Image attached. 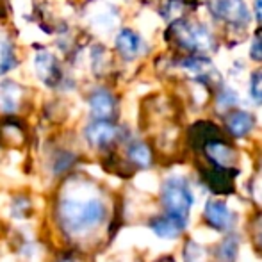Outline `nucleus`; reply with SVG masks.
<instances>
[{
	"mask_svg": "<svg viewBox=\"0 0 262 262\" xmlns=\"http://www.w3.org/2000/svg\"><path fill=\"white\" fill-rule=\"evenodd\" d=\"M107 209L97 194H80L75 184L68 194L61 196L57 205V220L70 235H80L93 230L105 220Z\"/></svg>",
	"mask_w": 262,
	"mask_h": 262,
	"instance_id": "1",
	"label": "nucleus"
},
{
	"mask_svg": "<svg viewBox=\"0 0 262 262\" xmlns=\"http://www.w3.org/2000/svg\"><path fill=\"white\" fill-rule=\"evenodd\" d=\"M169 38L180 49H186L189 52H202L207 54L214 50V38L210 31L200 21L184 20L179 18L169 27Z\"/></svg>",
	"mask_w": 262,
	"mask_h": 262,
	"instance_id": "2",
	"label": "nucleus"
},
{
	"mask_svg": "<svg viewBox=\"0 0 262 262\" xmlns=\"http://www.w3.org/2000/svg\"><path fill=\"white\" fill-rule=\"evenodd\" d=\"M161 200L166 209V214L186 223L191 212V205H193V194H191L189 186L182 177H169L166 180L162 186Z\"/></svg>",
	"mask_w": 262,
	"mask_h": 262,
	"instance_id": "3",
	"label": "nucleus"
},
{
	"mask_svg": "<svg viewBox=\"0 0 262 262\" xmlns=\"http://www.w3.org/2000/svg\"><path fill=\"white\" fill-rule=\"evenodd\" d=\"M210 14L216 20L234 27H246L250 24V13L245 0H209Z\"/></svg>",
	"mask_w": 262,
	"mask_h": 262,
	"instance_id": "4",
	"label": "nucleus"
},
{
	"mask_svg": "<svg viewBox=\"0 0 262 262\" xmlns=\"http://www.w3.org/2000/svg\"><path fill=\"white\" fill-rule=\"evenodd\" d=\"M34 70L38 79L50 88H55L62 79L61 64L50 50H38L34 54Z\"/></svg>",
	"mask_w": 262,
	"mask_h": 262,
	"instance_id": "5",
	"label": "nucleus"
},
{
	"mask_svg": "<svg viewBox=\"0 0 262 262\" xmlns=\"http://www.w3.org/2000/svg\"><path fill=\"white\" fill-rule=\"evenodd\" d=\"M84 136L93 148H107L118 139L120 130H118L116 125L111 123V120H95L93 123L86 127Z\"/></svg>",
	"mask_w": 262,
	"mask_h": 262,
	"instance_id": "6",
	"label": "nucleus"
},
{
	"mask_svg": "<svg viewBox=\"0 0 262 262\" xmlns=\"http://www.w3.org/2000/svg\"><path fill=\"white\" fill-rule=\"evenodd\" d=\"M88 104H90V113L95 120H113L116 114V98L109 90H104V88L95 90Z\"/></svg>",
	"mask_w": 262,
	"mask_h": 262,
	"instance_id": "7",
	"label": "nucleus"
},
{
	"mask_svg": "<svg viewBox=\"0 0 262 262\" xmlns=\"http://www.w3.org/2000/svg\"><path fill=\"white\" fill-rule=\"evenodd\" d=\"M116 50L120 55L127 61H134L145 50V43L143 38L132 29H121L116 36Z\"/></svg>",
	"mask_w": 262,
	"mask_h": 262,
	"instance_id": "8",
	"label": "nucleus"
},
{
	"mask_svg": "<svg viewBox=\"0 0 262 262\" xmlns=\"http://www.w3.org/2000/svg\"><path fill=\"white\" fill-rule=\"evenodd\" d=\"M204 216L205 221L216 230H228L234 225V214L223 200H209Z\"/></svg>",
	"mask_w": 262,
	"mask_h": 262,
	"instance_id": "9",
	"label": "nucleus"
},
{
	"mask_svg": "<svg viewBox=\"0 0 262 262\" xmlns=\"http://www.w3.org/2000/svg\"><path fill=\"white\" fill-rule=\"evenodd\" d=\"M205 156L210 159L214 166L217 168H232L235 164V152L234 148L227 145L225 141L217 139H209L205 141Z\"/></svg>",
	"mask_w": 262,
	"mask_h": 262,
	"instance_id": "10",
	"label": "nucleus"
},
{
	"mask_svg": "<svg viewBox=\"0 0 262 262\" xmlns=\"http://www.w3.org/2000/svg\"><path fill=\"white\" fill-rule=\"evenodd\" d=\"M234 175L235 171H232V168H217V166H214L212 171H209L205 175V182L209 184V187L214 193L227 194L234 189V180H232Z\"/></svg>",
	"mask_w": 262,
	"mask_h": 262,
	"instance_id": "11",
	"label": "nucleus"
},
{
	"mask_svg": "<svg viewBox=\"0 0 262 262\" xmlns=\"http://www.w3.org/2000/svg\"><path fill=\"white\" fill-rule=\"evenodd\" d=\"M24 90L13 80H6L0 84V109L6 113H16L21 104Z\"/></svg>",
	"mask_w": 262,
	"mask_h": 262,
	"instance_id": "12",
	"label": "nucleus"
},
{
	"mask_svg": "<svg viewBox=\"0 0 262 262\" xmlns=\"http://www.w3.org/2000/svg\"><path fill=\"white\" fill-rule=\"evenodd\" d=\"M184 227H186V223H182V221L177 220V217L169 216V214H166L164 217H156V220H152V223H150V228L156 232V235H159V237H162V239L177 237V235L184 230Z\"/></svg>",
	"mask_w": 262,
	"mask_h": 262,
	"instance_id": "13",
	"label": "nucleus"
},
{
	"mask_svg": "<svg viewBox=\"0 0 262 262\" xmlns=\"http://www.w3.org/2000/svg\"><path fill=\"white\" fill-rule=\"evenodd\" d=\"M227 127L232 136L243 138V136H246L253 128V116L250 113H245V111L230 113L227 118Z\"/></svg>",
	"mask_w": 262,
	"mask_h": 262,
	"instance_id": "14",
	"label": "nucleus"
},
{
	"mask_svg": "<svg viewBox=\"0 0 262 262\" xmlns=\"http://www.w3.org/2000/svg\"><path fill=\"white\" fill-rule=\"evenodd\" d=\"M16 66V52L11 38L4 32H0V77Z\"/></svg>",
	"mask_w": 262,
	"mask_h": 262,
	"instance_id": "15",
	"label": "nucleus"
},
{
	"mask_svg": "<svg viewBox=\"0 0 262 262\" xmlns=\"http://www.w3.org/2000/svg\"><path fill=\"white\" fill-rule=\"evenodd\" d=\"M127 156L130 159V162H134L139 168H148V166L152 164V152H150L148 146L141 141L132 143L127 150Z\"/></svg>",
	"mask_w": 262,
	"mask_h": 262,
	"instance_id": "16",
	"label": "nucleus"
},
{
	"mask_svg": "<svg viewBox=\"0 0 262 262\" xmlns=\"http://www.w3.org/2000/svg\"><path fill=\"white\" fill-rule=\"evenodd\" d=\"M0 136H2L4 143H6L7 146H21L24 138H25L24 128L18 123H14V121H7L6 125H2V127H0Z\"/></svg>",
	"mask_w": 262,
	"mask_h": 262,
	"instance_id": "17",
	"label": "nucleus"
},
{
	"mask_svg": "<svg viewBox=\"0 0 262 262\" xmlns=\"http://www.w3.org/2000/svg\"><path fill=\"white\" fill-rule=\"evenodd\" d=\"M250 95H252L253 102L262 104V70L252 73L250 77Z\"/></svg>",
	"mask_w": 262,
	"mask_h": 262,
	"instance_id": "18",
	"label": "nucleus"
},
{
	"mask_svg": "<svg viewBox=\"0 0 262 262\" xmlns=\"http://www.w3.org/2000/svg\"><path fill=\"white\" fill-rule=\"evenodd\" d=\"M186 262H207L205 250L194 245V243H189L186 248Z\"/></svg>",
	"mask_w": 262,
	"mask_h": 262,
	"instance_id": "19",
	"label": "nucleus"
},
{
	"mask_svg": "<svg viewBox=\"0 0 262 262\" xmlns=\"http://www.w3.org/2000/svg\"><path fill=\"white\" fill-rule=\"evenodd\" d=\"M73 161H75V156L70 152H62L61 156H57L54 159V171L55 173H61V171H66V169L70 168V166L73 164Z\"/></svg>",
	"mask_w": 262,
	"mask_h": 262,
	"instance_id": "20",
	"label": "nucleus"
},
{
	"mask_svg": "<svg viewBox=\"0 0 262 262\" xmlns=\"http://www.w3.org/2000/svg\"><path fill=\"white\" fill-rule=\"evenodd\" d=\"M217 104H220V107H232L237 104V93H235L232 88H225V90H221L220 97H217Z\"/></svg>",
	"mask_w": 262,
	"mask_h": 262,
	"instance_id": "21",
	"label": "nucleus"
},
{
	"mask_svg": "<svg viewBox=\"0 0 262 262\" xmlns=\"http://www.w3.org/2000/svg\"><path fill=\"white\" fill-rule=\"evenodd\" d=\"M250 57L257 62H262V32L253 38L252 47H250Z\"/></svg>",
	"mask_w": 262,
	"mask_h": 262,
	"instance_id": "22",
	"label": "nucleus"
},
{
	"mask_svg": "<svg viewBox=\"0 0 262 262\" xmlns=\"http://www.w3.org/2000/svg\"><path fill=\"white\" fill-rule=\"evenodd\" d=\"M235 250H237V243L228 239V241H225L223 246H221V257H225V260L230 262L235 255Z\"/></svg>",
	"mask_w": 262,
	"mask_h": 262,
	"instance_id": "23",
	"label": "nucleus"
},
{
	"mask_svg": "<svg viewBox=\"0 0 262 262\" xmlns=\"http://www.w3.org/2000/svg\"><path fill=\"white\" fill-rule=\"evenodd\" d=\"M253 9H255L257 21L262 25V0H255V2H253Z\"/></svg>",
	"mask_w": 262,
	"mask_h": 262,
	"instance_id": "24",
	"label": "nucleus"
}]
</instances>
